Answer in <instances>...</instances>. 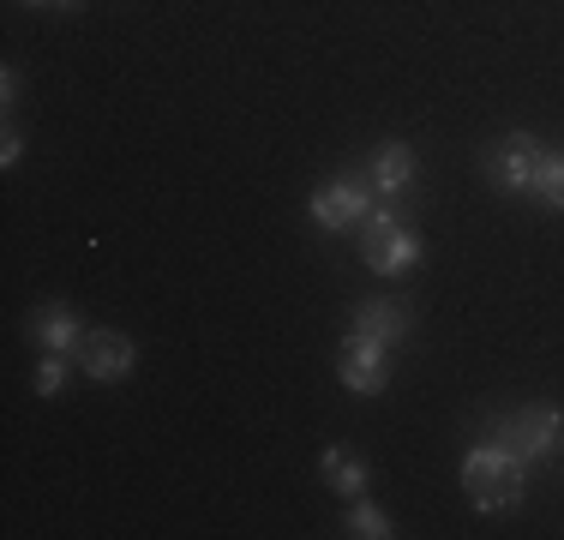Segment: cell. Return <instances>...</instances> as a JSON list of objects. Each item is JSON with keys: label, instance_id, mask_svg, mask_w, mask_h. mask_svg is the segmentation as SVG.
I'll use <instances>...</instances> for the list:
<instances>
[{"label": "cell", "instance_id": "1", "mask_svg": "<svg viewBox=\"0 0 564 540\" xmlns=\"http://www.w3.org/2000/svg\"><path fill=\"white\" fill-rule=\"evenodd\" d=\"M463 486H468V498H475L480 517H499V510H517L522 498H529V463L510 456L487 432V439H475L463 451Z\"/></svg>", "mask_w": 564, "mask_h": 540}, {"label": "cell", "instance_id": "2", "mask_svg": "<svg viewBox=\"0 0 564 540\" xmlns=\"http://www.w3.org/2000/svg\"><path fill=\"white\" fill-rule=\"evenodd\" d=\"M421 259H426V240H421V228L402 216V205H372V216L360 223V264H367L372 277L397 282Z\"/></svg>", "mask_w": 564, "mask_h": 540}, {"label": "cell", "instance_id": "3", "mask_svg": "<svg viewBox=\"0 0 564 540\" xmlns=\"http://www.w3.org/2000/svg\"><path fill=\"white\" fill-rule=\"evenodd\" d=\"M487 432L505 444L510 456H522V463H546V456H558L564 444V409L558 402H522L517 414H492Z\"/></svg>", "mask_w": 564, "mask_h": 540}, {"label": "cell", "instance_id": "4", "mask_svg": "<svg viewBox=\"0 0 564 540\" xmlns=\"http://www.w3.org/2000/svg\"><path fill=\"white\" fill-rule=\"evenodd\" d=\"M379 205V193H372L367 169H343L330 174V181L313 186V198H306V210H313V223L325 228V235H348V228H360Z\"/></svg>", "mask_w": 564, "mask_h": 540}, {"label": "cell", "instance_id": "5", "mask_svg": "<svg viewBox=\"0 0 564 540\" xmlns=\"http://www.w3.org/2000/svg\"><path fill=\"white\" fill-rule=\"evenodd\" d=\"M541 156H546V144L534 139V132H505V139L487 144V181L499 186V193H510V198H529Z\"/></svg>", "mask_w": 564, "mask_h": 540}, {"label": "cell", "instance_id": "6", "mask_svg": "<svg viewBox=\"0 0 564 540\" xmlns=\"http://www.w3.org/2000/svg\"><path fill=\"white\" fill-rule=\"evenodd\" d=\"M391 355L397 348L367 343V336H343V355H337V378L348 397H379L391 390Z\"/></svg>", "mask_w": 564, "mask_h": 540}, {"label": "cell", "instance_id": "7", "mask_svg": "<svg viewBox=\"0 0 564 540\" xmlns=\"http://www.w3.org/2000/svg\"><path fill=\"white\" fill-rule=\"evenodd\" d=\"M414 174H421V156H414V144H402V139L372 144L367 181H372V193H379V205H409Z\"/></svg>", "mask_w": 564, "mask_h": 540}, {"label": "cell", "instance_id": "8", "mask_svg": "<svg viewBox=\"0 0 564 540\" xmlns=\"http://www.w3.org/2000/svg\"><path fill=\"white\" fill-rule=\"evenodd\" d=\"M78 372L90 378V385H115V378H127L139 367V343L120 331H85V343H78Z\"/></svg>", "mask_w": 564, "mask_h": 540}, {"label": "cell", "instance_id": "9", "mask_svg": "<svg viewBox=\"0 0 564 540\" xmlns=\"http://www.w3.org/2000/svg\"><path fill=\"white\" fill-rule=\"evenodd\" d=\"M414 331V313L409 301H397V294H372V301L355 306V324H348V336H367V343H384V348H402Z\"/></svg>", "mask_w": 564, "mask_h": 540}, {"label": "cell", "instance_id": "10", "mask_svg": "<svg viewBox=\"0 0 564 540\" xmlns=\"http://www.w3.org/2000/svg\"><path fill=\"white\" fill-rule=\"evenodd\" d=\"M31 343L43 348V355H78V343H85V324L66 301H48L31 313Z\"/></svg>", "mask_w": 564, "mask_h": 540}, {"label": "cell", "instance_id": "11", "mask_svg": "<svg viewBox=\"0 0 564 540\" xmlns=\"http://www.w3.org/2000/svg\"><path fill=\"white\" fill-rule=\"evenodd\" d=\"M318 480L343 498H360L372 486V468L360 463V451H348V444H325V451H318Z\"/></svg>", "mask_w": 564, "mask_h": 540}, {"label": "cell", "instance_id": "12", "mask_svg": "<svg viewBox=\"0 0 564 540\" xmlns=\"http://www.w3.org/2000/svg\"><path fill=\"white\" fill-rule=\"evenodd\" d=\"M529 198H534L541 210H564V151H546V156H541Z\"/></svg>", "mask_w": 564, "mask_h": 540}, {"label": "cell", "instance_id": "13", "mask_svg": "<svg viewBox=\"0 0 564 540\" xmlns=\"http://www.w3.org/2000/svg\"><path fill=\"white\" fill-rule=\"evenodd\" d=\"M343 534H355V540H391L397 529H391V517H384V510L372 505L367 493H360L355 510H348V522H343Z\"/></svg>", "mask_w": 564, "mask_h": 540}, {"label": "cell", "instance_id": "14", "mask_svg": "<svg viewBox=\"0 0 564 540\" xmlns=\"http://www.w3.org/2000/svg\"><path fill=\"white\" fill-rule=\"evenodd\" d=\"M73 367H78L73 355H43V360H36V372H31V390H36V397H61L66 378H73Z\"/></svg>", "mask_w": 564, "mask_h": 540}, {"label": "cell", "instance_id": "15", "mask_svg": "<svg viewBox=\"0 0 564 540\" xmlns=\"http://www.w3.org/2000/svg\"><path fill=\"white\" fill-rule=\"evenodd\" d=\"M19 156H24V132L7 120V132H0V162H7V169H19Z\"/></svg>", "mask_w": 564, "mask_h": 540}, {"label": "cell", "instance_id": "16", "mask_svg": "<svg viewBox=\"0 0 564 540\" xmlns=\"http://www.w3.org/2000/svg\"><path fill=\"white\" fill-rule=\"evenodd\" d=\"M0 90H7V97H0V102H19V66H7V73H0Z\"/></svg>", "mask_w": 564, "mask_h": 540}, {"label": "cell", "instance_id": "17", "mask_svg": "<svg viewBox=\"0 0 564 540\" xmlns=\"http://www.w3.org/2000/svg\"><path fill=\"white\" fill-rule=\"evenodd\" d=\"M24 7H66V0H24Z\"/></svg>", "mask_w": 564, "mask_h": 540}, {"label": "cell", "instance_id": "18", "mask_svg": "<svg viewBox=\"0 0 564 540\" xmlns=\"http://www.w3.org/2000/svg\"><path fill=\"white\" fill-rule=\"evenodd\" d=\"M66 7H78V0H66Z\"/></svg>", "mask_w": 564, "mask_h": 540}]
</instances>
